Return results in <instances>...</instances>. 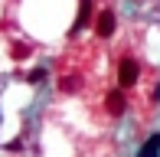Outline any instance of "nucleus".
I'll list each match as a JSON object with an SVG mask.
<instances>
[{"label": "nucleus", "instance_id": "1", "mask_svg": "<svg viewBox=\"0 0 160 157\" xmlns=\"http://www.w3.org/2000/svg\"><path fill=\"white\" fill-rule=\"evenodd\" d=\"M137 78H141V66H137V59H121V66H118V82H121V89L137 85Z\"/></svg>", "mask_w": 160, "mask_h": 157}, {"label": "nucleus", "instance_id": "2", "mask_svg": "<svg viewBox=\"0 0 160 157\" xmlns=\"http://www.w3.org/2000/svg\"><path fill=\"white\" fill-rule=\"evenodd\" d=\"M114 26H118V23H114V13H111V10H101L98 17H95V33H98L101 39H108V36H111V33H114Z\"/></svg>", "mask_w": 160, "mask_h": 157}, {"label": "nucleus", "instance_id": "3", "mask_svg": "<svg viewBox=\"0 0 160 157\" xmlns=\"http://www.w3.org/2000/svg\"><path fill=\"white\" fill-rule=\"evenodd\" d=\"M88 23H92V0H78V17H75V26L69 30V36L82 33V30H85Z\"/></svg>", "mask_w": 160, "mask_h": 157}, {"label": "nucleus", "instance_id": "4", "mask_svg": "<svg viewBox=\"0 0 160 157\" xmlns=\"http://www.w3.org/2000/svg\"><path fill=\"white\" fill-rule=\"evenodd\" d=\"M105 108H108V115H114V118H121V115H124V95H121V89L108 92V98H105Z\"/></svg>", "mask_w": 160, "mask_h": 157}, {"label": "nucleus", "instance_id": "5", "mask_svg": "<svg viewBox=\"0 0 160 157\" xmlns=\"http://www.w3.org/2000/svg\"><path fill=\"white\" fill-rule=\"evenodd\" d=\"M137 157H160V134H150L144 141V147L137 151Z\"/></svg>", "mask_w": 160, "mask_h": 157}, {"label": "nucleus", "instance_id": "6", "mask_svg": "<svg viewBox=\"0 0 160 157\" xmlns=\"http://www.w3.org/2000/svg\"><path fill=\"white\" fill-rule=\"evenodd\" d=\"M10 56L13 59H26V56H30V46H26V43H17V46L10 49Z\"/></svg>", "mask_w": 160, "mask_h": 157}, {"label": "nucleus", "instance_id": "7", "mask_svg": "<svg viewBox=\"0 0 160 157\" xmlns=\"http://www.w3.org/2000/svg\"><path fill=\"white\" fill-rule=\"evenodd\" d=\"M42 78H46V72H42V69H33V72L26 75V82H30V85H39Z\"/></svg>", "mask_w": 160, "mask_h": 157}, {"label": "nucleus", "instance_id": "8", "mask_svg": "<svg viewBox=\"0 0 160 157\" xmlns=\"http://www.w3.org/2000/svg\"><path fill=\"white\" fill-rule=\"evenodd\" d=\"M78 89V78H62V92H75Z\"/></svg>", "mask_w": 160, "mask_h": 157}]
</instances>
